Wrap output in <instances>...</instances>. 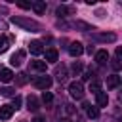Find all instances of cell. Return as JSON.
Returning a JSON list of instances; mask_svg holds the SVG:
<instances>
[{
  "label": "cell",
  "instance_id": "cell-10",
  "mask_svg": "<svg viewBox=\"0 0 122 122\" xmlns=\"http://www.w3.org/2000/svg\"><path fill=\"white\" fill-rule=\"evenodd\" d=\"M27 109L32 111V112H36V111L40 109V103H38V99H36L34 95H29V97H27Z\"/></svg>",
  "mask_w": 122,
  "mask_h": 122
},
{
  "label": "cell",
  "instance_id": "cell-2",
  "mask_svg": "<svg viewBox=\"0 0 122 122\" xmlns=\"http://www.w3.org/2000/svg\"><path fill=\"white\" fill-rule=\"evenodd\" d=\"M51 84H53V78H51V76H48V74L34 78V86H36L38 90H44V92H48V90L51 88Z\"/></svg>",
  "mask_w": 122,
  "mask_h": 122
},
{
  "label": "cell",
  "instance_id": "cell-24",
  "mask_svg": "<svg viewBox=\"0 0 122 122\" xmlns=\"http://www.w3.org/2000/svg\"><path fill=\"white\" fill-rule=\"evenodd\" d=\"M86 112H88L90 118H97V116H99V109H97V107H88Z\"/></svg>",
  "mask_w": 122,
  "mask_h": 122
},
{
  "label": "cell",
  "instance_id": "cell-3",
  "mask_svg": "<svg viewBox=\"0 0 122 122\" xmlns=\"http://www.w3.org/2000/svg\"><path fill=\"white\" fill-rule=\"evenodd\" d=\"M69 93H71V97H74V99H82V97H84V86H82V82H71Z\"/></svg>",
  "mask_w": 122,
  "mask_h": 122
},
{
  "label": "cell",
  "instance_id": "cell-32",
  "mask_svg": "<svg viewBox=\"0 0 122 122\" xmlns=\"http://www.w3.org/2000/svg\"><path fill=\"white\" fill-rule=\"evenodd\" d=\"M32 122H46V118L38 114V116H34V118H32Z\"/></svg>",
  "mask_w": 122,
  "mask_h": 122
},
{
  "label": "cell",
  "instance_id": "cell-20",
  "mask_svg": "<svg viewBox=\"0 0 122 122\" xmlns=\"http://www.w3.org/2000/svg\"><path fill=\"white\" fill-rule=\"evenodd\" d=\"M8 48H10V44H8L6 36H4V34H0V53H6V51H8Z\"/></svg>",
  "mask_w": 122,
  "mask_h": 122
},
{
  "label": "cell",
  "instance_id": "cell-8",
  "mask_svg": "<svg viewBox=\"0 0 122 122\" xmlns=\"http://www.w3.org/2000/svg\"><path fill=\"white\" fill-rule=\"evenodd\" d=\"M55 13H57L59 17H67V15H72V13H74V6H59Z\"/></svg>",
  "mask_w": 122,
  "mask_h": 122
},
{
  "label": "cell",
  "instance_id": "cell-17",
  "mask_svg": "<svg viewBox=\"0 0 122 122\" xmlns=\"http://www.w3.org/2000/svg\"><path fill=\"white\" fill-rule=\"evenodd\" d=\"M55 76H57L59 82H65V80H67V69H65L63 65L57 67V69H55Z\"/></svg>",
  "mask_w": 122,
  "mask_h": 122
},
{
  "label": "cell",
  "instance_id": "cell-18",
  "mask_svg": "<svg viewBox=\"0 0 122 122\" xmlns=\"http://www.w3.org/2000/svg\"><path fill=\"white\" fill-rule=\"evenodd\" d=\"M120 84V76H116V74H112V76H109L107 78V88L109 90H112V88H116Z\"/></svg>",
  "mask_w": 122,
  "mask_h": 122
},
{
  "label": "cell",
  "instance_id": "cell-13",
  "mask_svg": "<svg viewBox=\"0 0 122 122\" xmlns=\"http://www.w3.org/2000/svg\"><path fill=\"white\" fill-rule=\"evenodd\" d=\"M71 27H74V29H80V30H95L92 25H88V23H84V21H74V23H71Z\"/></svg>",
  "mask_w": 122,
  "mask_h": 122
},
{
  "label": "cell",
  "instance_id": "cell-31",
  "mask_svg": "<svg viewBox=\"0 0 122 122\" xmlns=\"http://www.w3.org/2000/svg\"><path fill=\"white\" fill-rule=\"evenodd\" d=\"M116 57H118V61L122 63V46H118V48H116Z\"/></svg>",
  "mask_w": 122,
  "mask_h": 122
},
{
  "label": "cell",
  "instance_id": "cell-25",
  "mask_svg": "<svg viewBox=\"0 0 122 122\" xmlns=\"http://www.w3.org/2000/svg\"><path fill=\"white\" fill-rule=\"evenodd\" d=\"M13 92H15L13 88H2V90H0V93H2V95H6V97H11V95H13Z\"/></svg>",
  "mask_w": 122,
  "mask_h": 122
},
{
  "label": "cell",
  "instance_id": "cell-9",
  "mask_svg": "<svg viewBox=\"0 0 122 122\" xmlns=\"http://www.w3.org/2000/svg\"><path fill=\"white\" fill-rule=\"evenodd\" d=\"M23 59H25V51H23V50H19L17 53H13V55H11V59H10V63H11L13 67H19V65L23 63Z\"/></svg>",
  "mask_w": 122,
  "mask_h": 122
},
{
  "label": "cell",
  "instance_id": "cell-35",
  "mask_svg": "<svg viewBox=\"0 0 122 122\" xmlns=\"http://www.w3.org/2000/svg\"><path fill=\"white\" fill-rule=\"evenodd\" d=\"M120 101H122V93H120Z\"/></svg>",
  "mask_w": 122,
  "mask_h": 122
},
{
  "label": "cell",
  "instance_id": "cell-5",
  "mask_svg": "<svg viewBox=\"0 0 122 122\" xmlns=\"http://www.w3.org/2000/svg\"><path fill=\"white\" fill-rule=\"evenodd\" d=\"M69 53L72 55V57H78V55H82L84 53V44L82 42H71V46H69Z\"/></svg>",
  "mask_w": 122,
  "mask_h": 122
},
{
  "label": "cell",
  "instance_id": "cell-7",
  "mask_svg": "<svg viewBox=\"0 0 122 122\" xmlns=\"http://www.w3.org/2000/svg\"><path fill=\"white\" fill-rule=\"evenodd\" d=\"M13 107L11 105H2L0 107V120H10L11 118V114H13Z\"/></svg>",
  "mask_w": 122,
  "mask_h": 122
},
{
  "label": "cell",
  "instance_id": "cell-29",
  "mask_svg": "<svg viewBox=\"0 0 122 122\" xmlns=\"http://www.w3.org/2000/svg\"><path fill=\"white\" fill-rule=\"evenodd\" d=\"M32 4H29V2H17V8H21V10H29Z\"/></svg>",
  "mask_w": 122,
  "mask_h": 122
},
{
  "label": "cell",
  "instance_id": "cell-28",
  "mask_svg": "<svg viewBox=\"0 0 122 122\" xmlns=\"http://www.w3.org/2000/svg\"><path fill=\"white\" fill-rule=\"evenodd\" d=\"M11 107H13V109H19V107H21V97H19V95L13 97V105H11Z\"/></svg>",
  "mask_w": 122,
  "mask_h": 122
},
{
  "label": "cell",
  "instance_id": "cell-30",
  "mask_svg": "<svg viewBox=\"0 0 122 122\" xmlns=\"http://www.w3.org/2000/svg\"><path fill=\"white\" fill-rule=\"evenodd\" d=\"M92 76H93V72H92V71H86L82 78H84V80H92Z\"/></svg>",
  "mask_w": 122,
  "mask_h": 122
},
{
  "label": "cell",
  "instance_id": "cell-15",
  "mask_svg": "<svg viewBox=\"0 0 122 122\" xmlns=\"http://www.w3.org/2000/svg\"><path fill=\"white\" fill-rule=\"evenodd\" d=\"M57 61V50H46V63H55Z\"/></svg>",
  "mask_w": 122,
  "mask_h": 122
},
{
  "label": "cell",
  "instance_id": "cell-37",
  "mask_svg": "<svg viewBox=\"0 0 122 122\" xmlns=\"http://www.w3.org/2000/svg\"><path fill=\"white\" fill-rule=\"evenodd\" d=\"M63 122H67V120H63Z\"/></svg>",
  "mask_w": 122,
  "mask_h": 122
},
{
  "label": "cell",
  "instance_id": "cell-22",
  "mask_svg": "<svg viewBox=\"0 0 122 122\" xmlns=\"http://www.w3.org/2000/svg\"><path fill=\"white\" fill-rule=\"evenodd\" d=\"M90 92H93V93L97 95V93L101 92V84H99L97 80H93V82H90Z\"/></svg>",
  "mask_w": 122,
  "mask_h": 122
},
{
  "label": "cell",
  "instance_id": "cell-27",
  "mask_svg": "<svg viewBox=\"0 0 122 122\" xmlns=\"http://www.w3.org/2000/svg\"><path fill=\"white\" fill-rule=\"evenodd\" d=\"M111 67H112V69H114V71H120V69H122V63H120V61H118V59H114V61H112V63H111Z\"/></svg>",
  "mask_w": 122,
  "mask_h": 122
},
{
  "label": "cell",
  "instance_id": "cell-34",
  "mask_svg": "<svg viewBox=\"0 0 122 122\" xmlns=\"http://www.w3.org/2000/svg\"><path fill=\"white\" fill-rule=\"evenodd\" d=\"M0 29H2V30H6V23H4L2 19H0Z\"/></svg>",
  "mask_w": 122,
  "mask_h": 122
},
{
  "label": "cell",
  "instance_id": "cell-33",
  "mask_svg": "<svg viewBox=\"0 0 122 122\" xmlns=\"http://www.w3.org/2000/svg\"><path fill=\"white\" fill-rule=\"evenodd\" d=\"M6 11H8V8L6 6H0V13H6Z\"/></svg>",
  "mask_w": 122,
  "mask_h": 122
},
{
  "label": "cell",
  "instance_id": "cell-26",
  "mask_svg": "<svg viewBox=\"0 0 122 122\" xmlns=\"http://www.w3.org/2000/svg\"><path fill=\"white\" fill-rule=\"evenodd\" d=\"M71 71H72L74 74H78V72L82 71V63H76V61H74V63H72V67H71Z\"/></svg>",
  "mask_w": 122,
  "mask_h": 122
},
{
  "label": "cell",
  "instance_id": "cell-21",
  "mask_svg": "<svg viewBox=\"0 0 122 122\" xmlns=\"http://www.w3.org/2000/svg\"><path fill=\"white\" fill-rule=\"evenodd\" d=\"M15 82H17V86H25V84L29 82V78H27V74H25V72H19V74H17V78H15Z\"/></svg>",
  "mask_w": 122,
  "mask_h": 122
},
{
  "label": "cell",
  "instance_id": "cell-16",
  "mask_svg": "<svg viewBox=\"0 0 122 122\" xmlns=\"http://www.w3.org/2000/svg\"><path fill=\"white\" fill-rule=\"evenodd\" d=\"M30 67L34 69V71H38V72H46V61H30Z\"/></svg>",
  "mask_w": 122,
  "mask_h": 122
},
{
  "label": "cell",
  "instance_id": "cell-6",
  "mask_svg": "<svg viewBox=\"0 0 122 122\" xmlns=\"http://www.w3.org/2000/svg\"><path fill=\"white\" fill-rule=\"evenodd\" d=\"M29 50H30L32 55H40V53H44V46H42L40 40H32V42L29 44Z\"/></svg>",
  "mask_w": 122,
  "mask_h": 122
},
{
  "label": "cell",
  "instance_id": "cell-36",
  "mask_svg": "<svg viewBox=\"0 0 122 122\" xmlns=\"http://www.w3.org/2000/svg\"><path fill=\"white\" fill-rule=\"evenodd\" d=\"M120 82H122V76H120Z\"/></svg>",
  "mask_w": 122,
  "mask_h": 122
},
{
  "label": "cell",
  "instance_id": "cell-23",
  "mask_svg": "<svg viewBox=\"0 0 122 122\" xmlns=\"http://www.w3.org/2000/svg\"><path fill=\"white\" fill-rule=\"evenodd\" d=\"M51 101H53V95H51V92H44V93H42V103H44V105H50Z\"/></svg>",
  "mask_w": 122,
  "mask_h": 122
},
{
  "label": "cell",
  "instance_id": "cell-1",
  "mask_svg": "<svg viewBox=\"0 0 122 122\" xmlns=\"http://www.w3.org/2000/svg\"><path fill=\"white\" fill-rule=\"evenodd\" d=\"M11 23H13V25H19V27L30 30V32L44 30L42 23H38V21H34V19H29V17H15V15H13V17H11Z\"/></svg>",
  "mask_w": 122,
  "mask_h": 122
},
{
  "label": "cell",
  "instance_id": "cell-12",
  "mask_svg": "<svg viewBox=\"0 0 122 122\" xmlns=\"http://www.w3.org/2000/svg\"><path fill=\"white\" fill-rule=\"evenodd\" d=\"M95 101H97L99 107H107V103H109V95H107V92H99V93L95 95Z\"/></svg>",
  "mask_w": 122,
  "mask_h": 122
},
{
  "label": "cell",
  "instance_id": "cell-4",
  "mask_svg": "<svg viewBox=\"0 0 122 122\" xmlns=\"http://www.w3.org/2000/svg\"><path fill=\"white\" fill-rule=\"evenodd\" d=\"M92 36H93V40H97V42H105V44L116 40V34H114V32H93Z\"/></svg>",
  "mask_w": 122,
  "mask_h": 122
},
{
  "label": "cell",
  "instance_id": "cell-11",
  "mask_svg": "<svg viewBox=\"0 0 122 122\" xmlns=\"http://www.w3.org/2000/svg\"><path fill=\"white\" fill-rule=\"evenodd\" d=\"M11 80H13V72H11L10 69H2V71H0V82H6V84H8V82H11Z\"/></svg>",
  "mask_w": 122,
  "mask_h": 122
},
{
  "label": "cell",
  "instance_id": "cell-19",
  "mask_svg": "<svg viewBox=\"0 0 122 122\" xmlns=\"http://www.w3.org/2000/svg\"><path fill=\"white\" fill-rule=\"evenodd\" d=\"M32 10H34L38 15H42V13L46 11V2H32Z\"/></svg>",
  "mask_w": 122,
  "mask_h": 122
},
{
  "label": "cell",
  "instance_id": "cell-14",
  "mask_svg": "<svg viewBox=\"0 0 122 122\" xmlns=\"http://www.w3.org/2000/svg\"><path fill=\"white\" fill-rule=\"evenodd\" d=\"M95 61H97L99 65L107 63V61H109V53H107L105 50H99V51H95Z\"/></svg>",
  "mask_w": 122,
  "mask_h": 122
}]
</instances>
